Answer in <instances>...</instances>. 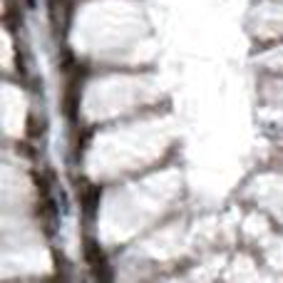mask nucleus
Wrapping results in <instances>:
<instances>
[{
	"mask_svg": "<svg viewBox=\"0 0 283 283\" xmlns=\"http://www.w3.org/2000/svg\"><path fill=\"white\" fill-rule=\"evenodd\" d=\"M85 256H87V261H90L92 266H102V261H105L99 246L94 244V241H87V244H85Z\"/></svg>",
	"mask_w": 283,
	"mask_h": 283,
	"instance_id": "obj_1",
	"label": "nucleus"
},
{
	"mask_svg": "<svg viewBox=\"0 0 283 283\" xmlns=\"http://www.w3.org/2000/svg\"><path fill=\"white\" fill-rule=\"evenodd\" d=\"M97 201H99V189L97 187H85V191H82V204H85V209L92 211V209L97 207Z\"/></svg>",
	"mask_w": 283,
	"mask_h": 283,
	"instance_id": "obj_2",
	"label": "nucleus"
}]
</instances>
